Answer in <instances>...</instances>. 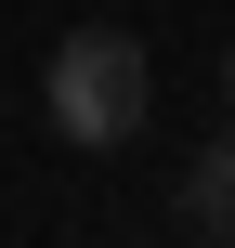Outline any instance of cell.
Returning <instances> with one entry per match:
<instances>
[{"instance_id": "cell-1", "label": "cell", "mask_w": 235, "mask_h": 248, "mask_svg": "<svg viewBox=\"0 0 235 248\" xmlns=\"http://www.w3.org/2000/svg\"><path fill=\"white\" fill-rule=\"evenodd\" d=\"M39 105H52V131H65L78 157H118V144L144 131V105H157V65H144L131 26H78V39H52Z\"/></svg>"}, {"instance_id": "cell-2", "label": "cell", "mask_w": 235, "mask_h": 248, "mask_svg": "<svg viewBox=\"0 0 235 248\" xmlns=\"http://www.w3.org/2000/svg\"><path fill=\"white\" fill-rule=\"evenodd\" d=\"M183 222H196V235H235V131L183 170Z\"/></svg>"}, {"instance_id": "cell-3", "label": "cell", "mask_w": 235, "mask_h": 248, "mask_svg": "<svg viewBox=\"0 0 235 248\" xmlns=\"http://www.w3.org/2000/svg\"><path fill=\"white\" fill-rule=\"evenodd\" d=\"M222 118H235V52H222Z\"/></svg>"}]
</instances>
